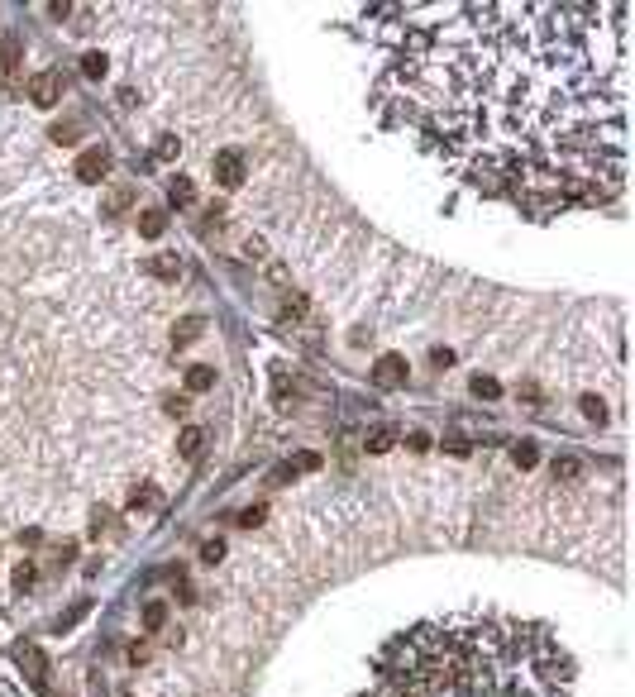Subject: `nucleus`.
<instances>
[{
  "label": "nucleus",
  "instance_id": "obj_10",
  "mask_svg": "<svg viewBox=\"0 0 635 697\" xmlns=\"http://www.w3.org/2000/svg\"><path fill=\"white\" fill-rule=\"evenodd\" d=\"M139 230H144L148 239H158L162 230H167V215H162V211H144V215H139Z\"/></svg>",
  "mask_w": 635,
  "mask_h": 697
},
{
  "label": "nucleus",
  "instance_id": "obj_20",
  "mask_svg": "<svg viewBox=\"0 0 635 697\" xmlns=\"http://www.w3.org/2000/svg\"><path fill=\"white\" fill-rule=\"evenodd\" d=\"M258 521H263V507H249V511H244V516H239V526H249V530H253Z\"/></svg>",
  "mask_w": 635,
  "mask_h": 697
},
{
  "label": "nucleus",
  "instance_id": "obj_21",
  "mask_svg": "<svg viewBox=\"0 0 635 697\" xmlns=\"http://www.w3.org/2000/svg\"><path fill=\"white\" fill-rule=\"evenodd\" d=\"M220 554H225V544H220V540H211V544L201 549V559H206V563H215V559H220Z\"/></svg>",
  "mask_w": 635,
  "mask_h": 697
},
{
  "label": "nucleus",
  "instance_id": "obj_1",
  "mask_svg": "<svg viewBox=\"0 0 635 697\" xmlns=\"http://www.w3.org/2000/svg\"><path fill=\"white\" fill-rule=\"evenodd\" d=\"M387 91L482 196L554 211L626 182L631 5H401Z\"/></svg>",
  "mask_w": 635,
  "mask_h": 697
},
{
  "label": "nucleus",
  "instance_id": "obj_7",
  "mask_svg": "<svg viewBox=\"0 0 635 697\" xmlns=\"http://www.w3.org/2000/svg\"><path fill=\"white\" fill-rule=\"evenodd\" d=\"M20 664H25L29 683H34V688L43 693V688H48V659H43V654H39L34 645H25V649H20Z\"/></svg>",
  "mask_w": 635,
  "mask_h": 697
},
{
  "label": "nucleus",
  "instance_id": "obj_11",
  "mask_svg": "<svg viewBox=\"0 0 635 697\" xmlns=\"http://www.w3.org/2000/svg\"><path fill=\"white\" fill-rule=\"evenodd\" d=\"M177 272H182L177 253H158V258H153V277H177Z\"/></svg>",
  "mask_w": 635,
  "mask_h": 697
},
{
  "label": "nucleus",
  "instance_id": "obj_6",
  "mask_svg": "<svg viewBox=\"0 0 635 697\" xmlns=\"http://www.w3.org/2000/svg\"><path fill=\"white\" fill-rule=\"evenodd\" d=\"M106 167H110L106 148H86V153L77 158V177H81V182H101V177H106Z\"/></svg>",
  "mask_w": 635,
  "mask_h": 697
},
{
  "label": "nucleus",
  "instance_id": "obj_14",
  "mask_svg": "<svg viewBox=\"0 0 635 697\" xmlns=\"http://www.w3.org/2000/svg\"><path fill=\"white\" fill-rule=\"evenodd\" d=\"M473 392L482 397V402H492V397H497L502 387H497V377H482V373H477V377H473Z\"/></svg>",
  "mask_w": 635,
  "mask_h": 697
},
{
  "label": "nucleus",
  "instance_id": "obj_17",
  "mask_svg": "<svg viewBox=\"0 0 635 697\" xmlns=\"http://www.w3.org/2000/svg\"><path fill=\"white\" fill-rule=\"evenodd\" d=\"M368 449H372V454H387V449H392V435H387V430H377V435L368 439Z\"/></svg>",
  "mask_w": 635,
  "mask_h": 697
},
{
  "label": "nucleus",
  "instance_id": "obj_15",
  "mask_svg": "<svg viewBox=\"0 0 635 697\" xmlns=\"http://www.w3.org/2000/svg\"><path fill=\"white\" fill-rule=\"evenodd\" d=\"M81 72H86L91 81H96L101 72H106V57H101V53H86V57H81Z\"/></svg>",
  "mask_w": 635,
  "mask_h": 697
},
{
  "label": "nucleus",
  "instance_id": "obj_24",
  "mask_svg": "<svg viewBox=\"0 0 635 697\" xmlns=\"http://www.w3.org/2000/svg\"><path fill=\"white\" fill-rule=\"evenodd\" d=\"M582 411H587L592 421H602V402H597V397H587V402H582Z\"/></svg>",
  "mask_w": 635,
  "mask_h": 697
},
{
  "label": "nucleus",
  "instance_id": "obj_9",
  "mask_svg": "<svg viewBox=\"0 0 635 697\" xmlns=\"http://www.w3.org/2000/svg\"><path fill=\"white\" fill-rule=\"evenodd\" d=\"M201 444H206V430L191 425V430H182V439H177V454H182V458H196V454H201Z\"/></svg>",
  "mask_w": 635,
  "mask_h": 697
},
{
  "label": "nucleus",
  "instance_id": "obj_18",
  "mask_svg": "<svg viewBox=\"0 0 635 697\" xmlns=\"http://www.w3.org/2000/svg\"><path fill=\"white\" fill-rule=\"evenodd\" d=\"M177 148H182V143H177L172 134H162V139H158V158H177Z\"/></svg>",
  "mask_w": 635,
  "mask_h": 697
},
{
  "label": "nucleus",
  "instance_id": "obj_12",
  "mask_svg": "<svg viewBox=\"0 0 635 697\" xmlns=\"http://www.w3.org/2000/svg\"><path fill=\"white\" fill-rule=\"evenodd\" d=\"M167 196H172V201H191V196H196V187H191V177H172V187H167Z\"/></svg>",
  "mask_w": 635,
  "mask_h": 697
},
{
  "label": "nucleus",
  "instance_id": "obj_22",
  "mask_svg": "<svg viewBox=\"0 0 635 697\" xmlns=\"http://www.w3.org/2000/svg\"><path fill=\"white\" fill-rule=\"evenodd\" d=\"M554 473H559V478H573V473H578V458H564V463H554Z\"/></svg>",
  "mask_w": 635,
  "mask_h": 697
},
{
  "label": "nucleus",
  "instance_id": "obj_19",
  "mask_svg": "<svg viewBox=\"0 0 635 697\" xmlns=\"http://www.w3.org/2000/svg\"><path fill=\"white\" fill-rule=\"evenodd\" d=\"M201 335V321H186L182 330H177V344H186V339H196Z\"/></svg>",
  "mask_w": 635,
  "mask_h": 697
},
{
  "label": "nucleus",
  "instance_id": "obj_13",
  "mask_svg": "<svg viewBox=\"0 0 635 697\" xmlns=\"http://www.w3.org/2000/svg\"><path fill=\"white\" fill-rule=\"evenodd\" d=\"M511 458H516V468H535L540 449H535V444H516V449H511Z\"/></svg>",
  "mask_w": 635,
  "mask_h": 697
},
{
  "label": "nucleus",
  "instance_id": "obj_16",
  "mask_svg": "<svg viewBox=\"0 0 635 697\" xmlns=\"http://www.w3.org/2000/svg\"><path fill=\"white\" fill-rule=\"evenodd\" d=\"M144 621H148V626H162V621H167V607H162V602H148V607H144Z\"/></svg>",
  "mask_w": 635,
  "mask_h": 697
},
{
  "label": "nucleus",
  "instance_id": "obj_23",
  "mask_svg": "<svg viewBox=\"0 0 635 697\" xmlns=\"http://www.w3.org/2000/svg\"><path fill=\"white\" fill-rule=\"evenodd\" d=\"M53 139H57V143H72V139H77V129H72V125H57Z\"/></svg>",
  "mask_w": 635,
  "mask_h": 697
},
{
  "label": "nucleus",
  "instance_id": "obj_4",
  "mask_svg": "<svg viewBox=\"0 0 635 697\" xmlns=\"http://www.w3.org/2000/svg\"><path fill=\"white\" fill-rule=\"evenodd\" d=\"M215 177H220V187H239L244 182V158H239L235 148L215 153Z\"/></svg>",
  "mask_w": 635,
  "mask_h": 697
},
{
  "label": "nucleus",
  "instance_id": "obj_5",
  "mask_svg": "<svg viewBox=\"0 0 635 697\" xmlns=\"http://www.w3.org/2000/svg\"><path fill=\"white\" fill-rule=\"evenodd\" d=\"M372 382H377V387H401V382H406V358H397V353L377 358V368H372Z\"/></svg>",
  "mask_w": 635,
  "mask_h": 697
},
{
  "label": "nucleus",
  "instance_id": "obj_3",
  "mask_svg": "<svg viewBox=\"0 0 635 697\" xmlns=\"http://www.w3.org/2000/svg\"><path fill=\"white\" fill-rule=\"evenodd\" d=\"M29 91H34V106H57V96H62V77L48 67V72H39V77L29 81Z\"/></svg>",
  "mask_w": 635,
  "mask_h": 697
},
{
  "label": "nucleus",
  "instance_id": "obj_8",
  "mask_svg": "<svg viewBox=\"0 0 635 697\" xmlns=\"http://www.w3.org/2000/svg\"><path fill=\"white\" fill-rule=\"evenodd\" d=\"M186 387H191V392H211L215 387V368L211 363H196V368L186 373Z\"/></svg>",
  "mask_w": 635,
  "mask_h": 697
},
{
  "label": "nucleus",
  "instance_id": "obj_2",
  "mask_svg": "<svg viewBox=\"0 0 635 697\" xmlns=\"http://www.w3.org/2000/svg\"><path fill=\"white\" fill-rule=\"evenodd\" d=\"M372 697H568V654L545 626L463 612L401 635Z\"/></svg>",
  "mask_w": 635,
  "mask_h": 697
}]
</instances>
